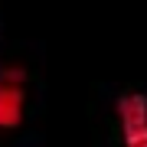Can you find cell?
Listing matches in <instances>:
<instances>
[{
    "mask_svg": "<svg viewBox=\"0 0 147 147\" xmlns=\"http://www.w3.org/2000/svg\"><path fill=\"white\" fill-rule=\"evenodd\" d=\"M23 105H26V69L3 65L0 69V131L20 127Z\"/></svg>",
    "mask_w": 147,
    "mask_h": 147,
    "instance_id": "cell-1",
    "label": "cell"
},
{
    "mask_svg": "<svg viewBox=\"0 0 147 147\" xmlns=\"http://www.w3.org/2000/svg\"><path fill=\"white\" fill-rule=\"evenodd\" d=\"M118 121L124 131V147H147V95L127 92L118 98Z\"/></svg>",
    "mask_w": 147,
    "mask_h": 147,
    "instance_id": "cell-2",
    "label": "cell"
}]
</instances>
